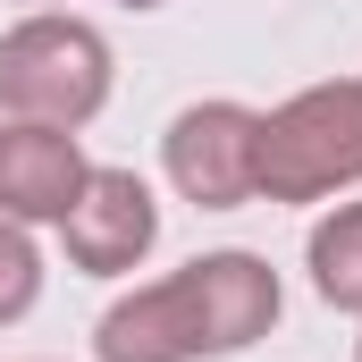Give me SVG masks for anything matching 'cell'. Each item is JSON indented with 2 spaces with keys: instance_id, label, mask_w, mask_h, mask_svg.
Returning <instances> with one entry per match:
<instances>
[{
  "instance_id": "cell-4",
  "label": "cell",
  "mask_w": 362,
  "mask_h": 362,
  "mask_svg": "<svg viewBox=\"0 0 362 362\" xmlns=\"http://www.w3.org/2000/svg\"><path fill=\"white\" fill-rule=\"evenodd\" d=\"M160 169L194 211H245L262 202V110L253 101H185L160 135Z\"/></svg>"
},
{
  "instance_id": "cell-7",
  "label": "cell",
  "mask_w": 362,
  "mask_h": 362,
  "mask_svg": "<svg viewBox=\"0 0 362 362\" xmlns=\"http://www.w3.org/2000/svg\"><path fill=\"white\" fill-rule=\"evenodd\" d=\"M303 270H312V295H320L329 312H354L362 320V202H337V211L312 228Z\"/></svg>"
},
{
  "instance_id": "cell-1",
  "label": "cell",
  "mask_w": 362,
  "mask_h": 362,
  "mask_svg": "<svg viewBox=\"0 0 362 362\" xmlns=\"http://www.w3.org/2000/svg\"><path fill=\"white\" fill-rule=\"evenodd\" d=\"M278 312H286L278 270L245 245H219V253H194L185 270L118 295L93 320V362H228L253 354L278 329Z\"/></svg>"
},
{
  "instance_id": "cell-8",
  "label": "cell",
  "mask_w": 362,
  "mask_h": 362,
  "mask_svg": "<svg viewBox=\"0 0 362 362\" xmlns=\"http://www.w3.org/2000/svg\"><path fill=\"white\" fill-rule=\"evenodd\" d=\"M34 303H42V245L25 219L0 211V329H17Z\"/></svg>"
},
{
  "instance_id": "cell-11",
  "label": "cell",
  "mask_w": 362,
  "mask_h": 362,
  "mask_svg": "<svg viewBox=\"0 0 362 362\" xmlns=\"http://www.w3.org/2000/svg\"><path fill=\"white\" fill-rule=\"evenodd\" d=\"M354 362H362V337H354Z\"/></svg>"
},
{
  "instance_id": "cell-10",
  "label": "cell",
  "mask_w": 362,
  "mask_h": 362,
  "mask_svg": "<svg viewBox=\"0 0 362 362\" xmlns=\"http://www.w3.org/2000/svg\"><path fill=\"white\" fill-rule=\"evenodd\" d=\"M34 8H59V0H34Z\"/></svg>"
},
{
  "instance_id": "cell-6",
  "label": "cell",
  "mask_w": 362,
  "mask_h": 362,
  "mask_svg": "<svg viewBox=\"0 0 362 362\" xmlns=\"http://www.w3.org/2000/svg\"><path fill=\"white\" fill-rule=\"evenodd\" d=\"M85 144L68 127H17L0 118V211L25 219V228H59L76 185H85Z\"/></svg>"
},
{
  "instance_id": "cell-2",
  "label": "cell",
  "mask_w": 362,
  "mask_h": 362,
  "mask_svg": "<svg viewBox=\"0 0 362 362\" xmlns=\"http://www.w3.org/2000/svg\"><path fill=\"white\" fill-rule=\"evenodd\" d=\"M118 85V59H110V34L85 25L76 8H34L0 34V118L17 127H93L110 110Z\"/></svg>"
},
{
  "instance_id": "cell-9",
  "label": "cell",
  "mask_w": 362,
  "mask_h": 362,
  "mask_svg": "<svg viewBox=\"0 0 362 362\" xmlns=\"http://www.w3.org/2000/svg\"><path fill=\"white\" fill-rule=\"evenodd\" d=\"M118 8H135V17H144V8H169V0H118Z\"/></svg>"
},
{
  "instance_id": "cell-3",
  "label": "cell",
  "mask_w": 362,
  "mask_h": 362,
  "mask_svg": "<svg viewBox=\"0 0 362 362\" xmlns=\"http://www.w3.org/2000/svg\"><path fill=\"white\" fill-rule=\"evenodd\" d=\"M354 185H362V76H329L262 110V202H337Z\"/></svg>"
},
{
  "instance_id": "cell-5",
  "label": "cell",
  "mask_w": 362,
  "mask_h": 362,
  "mask_svg": "<svg viewBox=\"0 0 362 362\" xmlns=\"http://www.w3.org/2000/svg\"><path fill=\"white\" fill-rule=\"evenodd\" d=\"M59 245L85 278H127L152 262L160 245V194L135 177V169H85L68 219H59Z\"/></svg>"
}]
</instances>
